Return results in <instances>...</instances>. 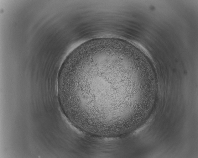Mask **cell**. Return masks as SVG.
I'll use <instances>...</instances> for the list:
<instances>
[{"label":"cell","mask_w":198,"mask_h":158,"mask_svg":"<svg viewBox=\"0 0 198 158\" xmlns=\"http://www.w3.org/2000/svg\"><path fill=\"white\" fill-rule=\"evenodd\" d=\"M124 66L118 58L107 55L90 57L70 69V95L77 110L105 117L117 112V89L114 76Z\"/></svg>","instance_id":"obj_1"}]
</instances>
